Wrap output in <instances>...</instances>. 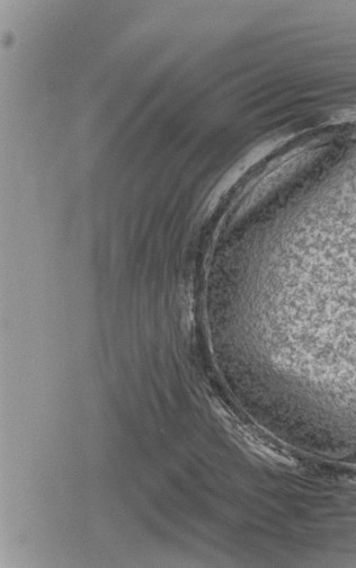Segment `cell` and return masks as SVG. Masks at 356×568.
Returning <instances> with one entry per match:
<instances>
[{"instance_id":"1","label":"cell","mask_w":356,"mask_h":568,"mask_svg":"<svg viewBox=\"0 0 356 568\" xmlns=\"http://www.w3.org/2000/svg\"><path fill=\"white\" fill-rule=\"evenodd\" d=\"M329 122L335 124L356 123V105L334 112Z\"/></svg>"}]
</instances>
